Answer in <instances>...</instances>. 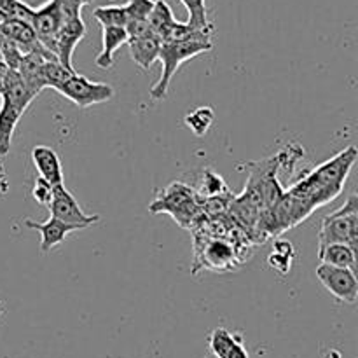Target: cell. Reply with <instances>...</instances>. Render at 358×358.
Segmentation results:
<instances>
[{"instance_id": "cell-1", "label": "cell", "mask_w": 358, "mask_h": 358, "mask_svg": "<svg viewBox=\"0 0 358 358\" xmlns=\"http://www.w3.org/2000/svg\"><path fill=\"white\" fill-rule=\"evenodd\" d=\"M213 48L212 41L205 38H189V41L178 42H163L159 49V62L163 65L161 69V77L152 87H150V98L152 100H164L170 90V83L177 73L178 66L194 56L208 52Z\"/></svg>"}, {"instance_id": "cell-2", "label": "cell", "mask_w": 358, "mask_h": 358, "mask_svg": "<svg viewBox=\"0 0 358 358\" xmlns=\"http://www.w3.org/2000/svg\"><path fill=\"white\" fill-rule=\"evenodd\" d=\"M358 243V196L353 192L348 201L336 212L322 219L318 233V248L327 245H350L357 248Z\"/></svg>"}, {"instance_id": "cell-3", "label": "cell", "mask_w": 358, "mask_h": 358, "mask_svg": "<svg viewBox=\"0 0 358 358\" xmlns=\"http://www.w3.org/2000/svg\"><path fill=\"white\" fill-rule=\"evenodd\" d=\"M152 213H170L182 227H192L203 215L199 198L184 184H171L149 205Z\"/></svg>"}, {"instance_id": "cell-4", "label": "cell", "mask_w": 358, "mask_h": 358, "mask_svg": "<svg viewBox=\"0 0 358 358\" xmlns=\"http://www.w3.org/2000/svg\"><path fill=\"white\" fill-rule=\"evenodd\" d=\"M55 91H58L62 96L76 103L77 107L87 108L93 105L105 103L112 100L115 94L114 87L107 83H93L83 73L73 72L63 84H59Z\"/></svg>"}, {"instance_id": "cell-5", "label": "cell", "mask_w": 358, "mask_h": 358, "mask_svg": "<svg viewBox=\"0 0 358 358\" xmlns=\"http://www.w3.org/2000/svg\"><path fill=\"white\" fill-rule=\"evenodd\" d=\"M48 208L51 212L52 219L77 227V229H86V227L93 226V224L100 220V215H87V213H84V210L80 208V205L73 198L72 192L65 187V184L52 187V198Z\"/></svg>"}, {"instance_id": "cell-6", "label": "cell", "mask_w": 358, "mask_h": 358, "mask_svg": "<svg viewBox=\"0 0 358 358\" xmlns=\"http://www.w3.org/2000/svg\"><path fill=\"white\" fill-rule=\"evenodd\" d=\"M317 278L320 280L322 285L339 301V303L355 304L358 297V280L357 273L352 269L334 268L329 264H318Z\"/></svg>"}, {"instance_id": "cell-7", "label": "cell", "mask_w": 358, "mask_h": 358, "mask_svg": "<svg viewBox=\"0 0 358 358\" xmlns=\"http://www.w3.org/2000/svg\"><path fill=\"white\" fill-rule=\"evenodd\" d=\"M62 23L63 14L59 0H48L44 6L37 7L34 10V17H31L30 24L34 28L35 35H37V41L51 55H55L56 35L62 28Z\"/></svg>"}, {"instance_id": "cell-8", "label": "cell", "mask_w": 358, "mask_h": 358, "mask_svg": "<svg viewBox=\"0 0 358 358\" xmlns=\"http://www.w3.org/2000/svg\"><path fill=\"white\" fill-rule=\"evenodd\" d=\"M84 35H86V24H84L83 16L63 20L62 28H59L58 35H56L55 56L69 72H76L72 63V56L77 44L84 38Z\"/></svg>"}, {"instance_id": "cell-9", "label": "cell", "mask_w": 358, "mask_h": 358, "mask_svg": "<svg viewBox=\"0 0 358 358\" xmlns=\"http://www.w3.org/2000/svg\"><path fill=\"white\" fill-rule=\"evenodd\" d=\"M203 268L212 271H227L236 262V250L226 240H208L201 252Z\"/></svg>"}, {"instance_id": "cell-10", "label": "cell", "mask_w": 358, "mask_h": 358, "mask_svg": "<svg viewBox=\"0 0 358 358\" xmlns=\"http://www.w3.org/2000/svg\"><path fill=\"white\" fill-rule=\"evenodd\" d=\"M31 161L38 171V177L44 178L49 185L63 184V168L58 154L48 145H35L31 149Z\"/></svg>"}, {"instance_id": "cell-11", "label": "cell", "mask_w": 358, "mask_h": 358, "mask_svg": "<svg viewBox=\"0 0 358 358\" xmlns=\"http://www.w3.org/2000/svg\"><path fill=\"white\" fill-rule=\"evenodd\" d=\"M24 226H27L28 229H35L41 233V252L42 254H48V252H51L52 248L58 247V245H62L70 233H73V231H79L77 227L59 222V220L52 219V217L49 220H45V222H35V220L27 219L24 220Z\"/></svg>"}, {"instance_id": "cell-12", "label": "cell", "mask_w": 358, "mask_h": 358, "mask_svg": "<svg viewBox=\"0 0 358 358\" xmlns=\"http://www.w3.org/2000/svg\"><path fill=\"white\" fill-rule=\"evenodd\" d=\"M128 44V34L124 28L117 27H108L103 28L101 31V51L100 55L94 58L98 69L108 70L114 65V55L121 45Z\"/></svg>"}, {"instance_id": "cell-13", "label": "cell", "mask_w": 358, "mask_h": 358, "mask_svg": "<svg viewBox=\"0 0 358 358\" xmlns=\"http://www.w3.org/2000/svg\"><path fill=\"white\" fill-rule=\"evenodd\" d=\"M161 38L156 35H149V37L143 38H133L128 41L129 55L131 59L143 70H149L150 65L154 62H157L159 58V49H161Z\"/></svg>"}, {"instance_id": "cell-14", "label": "cell", "mask_w": 358, "mask_h": 358, "mask_svg": "<svg viewBox=\"0 0 358 358\" xmlns=\"http://www.w3.org/2000/svg\"><path fill=\"white\" fill-rule=\"evenodd\" d=\"M24 112L10 105L9 101L0 98V156H6L10 149V140H13L14 129L17 122L23 117Z\"/></svg>"}, {"instance_id": "cell-15", "label": "cell", "mask_w": 358, "mask_h": 358, "mask_svg": "<svg viewBox=\"0 0 358 358\" xmlns=\"http://www.w3.org/2000/svg\"><path fill=\"white\" fill-rule=\"evenodd\" d=\"M318 259L322 264L334 266V268H345L352 271L357 269V248L350 245H327L318 248Z\"/></svg>"}, {"instance_id": "cell-16", "label": "cell", "mask_w": 358, "mask_h": 358, "mask_svg": "<svg viewBox=\"0 0 358 358\" xmlns=\"http://www.w3.org/2000/svg\"><path fill=\"white\" fill-rule=\"evenodd\" d=\"M147 23H149L152 34L163 41V37L170 31V28L177 23V20H175L173 10L168 6V2H164V0H156L149 17H147Z\"/></svg>"}, {"instance_id": "cell-17", "label": "cell", "mask_w": 358, "mask_h": 358, "mask_svg": "<svg viewBox=\"0 0 358 358\" xmlns=\"http://www.w3.org/2000/svg\"><path fill=\"white\" fill-rule=\"evenodd\" d=\"M240 339H243V338L238 334H233V332H229L227 329H224V327L213 329L212 334H210V338H208L210 352L213 353V357L215 358H224L227 355V352L233 348L234 343H238Z\"/></svg>"}, {"instance_id": "cell-18", "label": "cell", "mask_w": 358, "mask_h": 358, "mask_svg": "<svg viewBox=\"0 0 358 358\" xmlns=\"http://www.w3.org/2000/svg\"><path fill=\"white\" fill-rule=\"evenodd\" d=\"M73 72H69L58 59H45L41 69V83L44 87H56L65 83Z\"/></svg>"}, {"instance_id": "cell-19", "label": "cell", "mask_w": 358, "mask_h": 358, "mask_svg": "<svg viewBox=\"0 0 358 358\" xmlns=\"http://www.w3.org/2000/svg\"><path fill=\"white\" fill-rule=\"evenodd\" d=\"M93 16L101 28L117 27L124 28L128 23V14H126L124 6H101L93 10Z\"/></svg>"}, {"instance_id": "cell-20", "label": "cell", "mask_w": 358, "mask_h": 358, "mask_svg": "<svg viewBox=\"0 0 358 358\" xmlns=\"http://www.w3.org/2000/svg\"><path fill=\"white\" fill-rule=\"evenodd\" d=\"M213 119H215V114H213L212 107H198L196 110H192L191 114L185 115L184 122L194 135L203 136L208 133Z\"/></svg>"}, {"instance_id": "cell-21", "label": "cell", "mask_w": 358, "mask_h": 358, "mask_svg": "<svg viewBox=\"0 0 358 358\" xmlns=\"http://www.w3.org/2000/svg\"><path fill=\"white\" fill-rule=\"evenodd\" d=\"M196 194L201 199L215 198V196H233L226 182H224V178L212 170L205 171V175H203V187Z\"/></svg>"}, {"instance_id": "cell-22", "label": "cell", "mask_w": 358, "mask_h": 358, "mask_svg": "<svg viewBox=\"0 0 358 358\" xmlns=\"http://www.w3.org/2000/svg\"><path fill=\"white\" fill-rule=\"evenodd\" d=\"M34 7L28 6L23 0H0V14L6 20H17L30 23L34 17Z\"/></svg>"}, {"instance_id": "cell-23", "label": "cell", "mask_w": 358, "mask_h": 358, "mask_svg": "<svg viewBox=\"0 0 358 358\" xmlns=\"http://www.w3.org/2000/svg\"><path fill=\"white\" fill-rule=\"evenodd\" d=\"M185 6L189 13L187 24H191L192 28H199V30H205V28H212L213 24L210 23L208 17H206V3L205 0H180Z\"/></svg>"}, {"instance_id": "cell-24", "label": "cell", "mask_w": 358, "mask_h": 358, "mask_svg": "<svg viewBox=\"0 0 358 358\" xmlns=\"http://www.w3.org/2000/svg\"><path fill=\"white\" fill-rule=\"evenodd\" d=\"M124 6L126 14L129 20H147L154 7V0H128Z\"/></svg>"}, {"instance_id": "cell-25", "label": "cell", "mask_w": 358, "mask_h": 358, "mask_svg": "<svg viewBox=\"0 0 358 358\" xmlns=\"http://www.w3.org/2000/svg\"><path fill=\"white\" fill-rule=\"evenodd\" d=\"M124 30H126V34H128V41L154 35L152 30H150L149 23H147V20H129L128 23H126Z\"/></svg>"}, {"instance_id": "cell-26", "label": "cell", "mask_w": 358, "mask_h": 358, "mask_svg": "<svg viewBox=\"0 0 358 358\" xmlns=\"http://www.w3.org/2000/svg\"><path fill=\"white\" fill-rule=\"evenodd\" d=\"M31 194H34V199L38 203V205L48 206L49 203H51V198H52V185H49L44 178H41V177L35 178L34 191H31Z\"/></svg>"}, {"instance_id": "cell-27", "label": "cell", "mask_w": 358, "mask_h": 358, "mask_svg": "<svg viewBox=\"0 0 358 358\" xmlns=\"http://www.w3.org/2000/svg\"><path fill=\"white\" fill-rule=\"evenodd\" d=\"M294 257L292 255H285V254H278V252H273L271 255L268 257V264L271 269H276L280 273H289L290 266H292Z\"/></svg>"}, {"instance_id": "cell-28", "label": "cell", "mask_w": 358, "mask_h": 358, "mask_svg": "<svg viewBox=\"0 0 358 358\" xmlns=\"http://www.w3.org/2000/svg\"><path fill=\"white\" fill-rule=\"evenodd\" d=\"M224 358H250L248 357L247 348H245V345H243V339H240L238 343H234L233 348L227 352V355Z\"/></svg>"}, {"instance_id": "cell-29", "label": "cell", "mask_w": 358, "mask_h": 358, "mask_svg": "<svg viewBox=\"0 0 358 358\" xmlns=\"http://www.w3.org/2000/svg\"><path fill=\"white\" fill-rule=\"evenodd\" d=\"M9 189V182H7V173L3 170V164L0 163V194H6Z\"/></svg>"}, {"instance_id": "cell-30", "label": "cell", "mask_w": 358, "mask_h": 358, "mask_svg": "<svg viewBox=\"0 0 358 358\" xmlns=\"http://www.w3.org/2000/svg\"><path fill=\"white\" fill-rule=\"evenodd\" d=\"M63 2L66 3H72V6L79 7V9H83V6H87V3H91L93 0H63Z\"/></svg>"}]
</instances>
